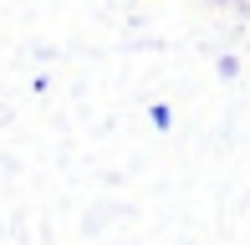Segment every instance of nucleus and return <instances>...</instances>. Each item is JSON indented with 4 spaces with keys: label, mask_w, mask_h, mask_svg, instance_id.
<instances>
[{
    "label": "nucleus",
    "mask_w": 250,
    "mask_h": 245,
    "mask_svg": "<svg viewBox=\"0 0 250 245\" xmlns=\"http://www.w3.org/2000/svg\"><path fill=\"white\" fill-rule=\"evenodd\" d=\"M148 118H153V128H168V118H174V113H168L164 102H153V113H148Z\"/></svg>",
    "instance_id": "f257e3e1"
}]
</instances>
